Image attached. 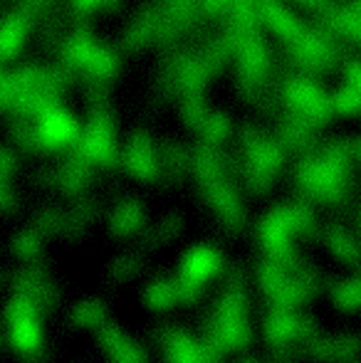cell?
<instances>
[{"instance_id":"obj_1","label":"cell","mask_w":361,"mask_h":363,"mask_svg":"<svg viewBox=\"0 0 361 363\" xmlns=\"http://www.w3.org/2000/svg\"><path fill=\"white\" fill-rule=\"evenodd\" d=\"M282 99L284 104L292 106V111H299L307 119H329L332 116V99L312 79H287Z\"/></svg>"},{"instance_id":"obj_2","label":"cell","mask_w":361,"mask_h":363,"mask_svg":"<svg viewBox=\"0 0 361 363\" xmlns=\"http://www.w3.org/2000/svg\"><path fill=\"white\" fill-rule=\"evenodd\" d=\"M255 8H257L260 23H265L282 43L284 40L292 43V40L302 33V23H299L292 10L284 8L279 0H255Z\"/></svg>"},{"instance_id":"obj_3","label":"cell","mask_w":361,"mask_h":363,"mask_svg":"<svg viewBox=\"0 0 361 363\" xmlns=\"http://www.w3.org/2000/svg\"><path fill=\"white\" fill-rule=\"evenodd\" d=\"M332 99V111H339V114H361V91L354 89L352 84L337 89V94L329 96Z\"/></svg>"},{"instance_id":"obj_4","label":"cell","mask_w":361,"mask_h":363,"mask_svg":"<svg viewBox=\"0 0 361 363\" xmlns=\"http://www.w3.org/2000/svg\"><path fill=\"white\" fill-rule=\"evenodd\" d=\"M347 79H349V84H352L354 89L361 91V62H359V60H354V62L347 67Z\"/></svg>"}]
</instances>
